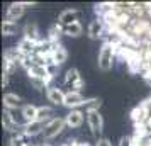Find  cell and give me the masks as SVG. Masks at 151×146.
Instances as JSON below:
<instances>
[{
	"instance_id": "ba28073f",
	"label": "cell",
	"mask_w": 151,
	"mask_h": 146,
	"mask_svg": "<svg viewBox=\"0 0 151 146\" xmlns=\"http://www.w3.org/2000/svg\"><path fill=\"white\" fill-rule=\"evenodd\" d=\"M80 10H76V9H66V10H63L60 17H58V24L63 26V27H66V26H71V24H75V22H80Z\"/></svg>"
},
{
	"instance_id": "8fae6325",
	"label": "cell",
	"mask_w": 151,
	"mask_h": 146,
	"mask_svg": "<svg viewBox=\"0 0 151 146\" xmlns=\"http://www.w3.org/2000/svg\"><path fill=\"white\" fill-rule=\"evenodd\" d=\"M65 97H66V92H63L56 85H51L48 90H46V99L53 105H63L65 104Z\"/></svg>"
},
{
	"instance_id": "5b68a950",
	"label": "cell",
	"mask_w": 151,
	"mask_h": 146,
	"mask_svg": "<svg viewBox=\"0 0 151 146\" xmlns=\"http://www.w3.org/2000/svg\"><path fill=\"white\" fill-rule=\"evenodd\" d=\"M83 80L82 75L76 68H70L66 73H65V87H68L70 92H80L83 88Z\"/></svg>"
},
{
	"instance_id": "cb8c5ba5",
	"label": "cell",
	"mask_w": 151,
	"mask_h": 146,
	"mask_svg": "<svg viewBox=\"0 0 151 146\" xmlns=\"http://www.w3.org/2000/svg\"><path fill=\"white\" fill-rule=\"evenodd\" d=\"M15 68H17V63L5 61V60H4V77H10V75L14 73Z\"/></svg>"
},
{
	"instance_id": "9a60e30c",
	"label": "cell",
	"mask_w": 151,
	"mask_h": 146,
	"mask_svg": "<svg viewBox=\"0 0 151 146\" xmlns=\"http://www.w3.org/2000/svg\"><path fill=\"white\" fill-rule=\"evenodd\" d=\"M36 48H37V42H32L26 39V37H22L19 44H17V49H19V53L22 56H32L36 53Z\"/></svg>"
},
{
	"instance_id": "e0dca14e",
	"label": "cell",
	"mask_w": 151,
	"mask_h": 146,
	"mask_svg": "<svg viewBox=\"0 0 151 146\" xmlns=\"http://www.w3.org/2000/svg\"><path fill=\"white\" fill-rule=\"evenodd\" d=\"M53 61L58 65V66H61L63 63L68 60V51H66V48L63 46V44H55V49H53Z\"/></svg>"
},
{
	"instance_id": "9c48e42d",
	"label": "cell",
	"mask_w": 151,
	"mask_h": 146,
	"mask_svg": "<svg viewBox=\"0 0 151 146\" xmlns=\"http://www.w3.org/2000/svg\"><path fill=\"white\" fill-rule=\"evenodd\" d=\"M87 34H88L90 39H99V37H104L105 36V24H104L102 19H93L90 21L88 29H87Z\"/></svg>"
},
{
	"instance_id": "7a4b0ae2",
	"label": "cell",
	"mask_w": 151,
	"mask_h": 146,
	"mask_svg": "<svg viewBox=\"0 0 151 146\" xmlns=\"http://www.w3.org/2000/svg\"><path fill=\"white\" fill-rule=\"evenodd\" d=\"M66 127V121L65 117H55L51 119L49 122H46L44 126V131H42V138L49 141V139H55L58 134H61V131Z\"/></svg>"
},
{
	"instance_id": "d4e9b609",
	"label": "cell",
	"mask_w": 151,
	"mask_h": 146,
	"mask_svg": "<svg viewBox=\"0 0 151 146\" xmlns=\"http://www.w3.org/2000/svg\"><path fill=\"white\" fill-rule=\"evenodd\" d=\"M9 146H27V145L24 143V139L21 138V134H14L10 138V141H9Z\"/></svg>"
},
{
	"instance_id": "2e32d148",
	"label": "cell",
	"mask_w": 151,
	"mask_h": 146,
	"mask_svg": "<svg viewBox=\"0 0 151 146\" xmlns=\"http://www.w3.org/2000/svg\"><path fill=\"white\" fill-rule=\"evenodd\" d=\"M24 37L29 39L32 42H39L41 37H39V29H37V24L36 22H27L24 26Z\"/></svg>"
},
{
	"instance_id": "4fadbf2b",
	"label": "cell",
	"mask_w": 151,
	"mask_h": 146,
	"mask_svg": "<svg viewBox=\"0 0 151 146\" xmlns=\"http://www.w3.org/2000/svg\"><path fill=\"white\" fill-rule=\"evenodd\" d=\"M19 107H24L22 105V99L14 93V92H7L4 93V109H9V111H14V109H19Z\"/></svg>"
},
{
	"instance_id": "52a82bcc",
	"label": "cell",
	"mask_w": 151,
	"mask_h": 146,
	"mask_svg": "<svg viewBox=\"0 0 151 146\" xmlns=\"http://www.w3.org/2000/svg\"><path fill=\"white\" fill-rule=\"evenodd\" d=\"M87 114H83L82 109H73L70 111L66 116H65V121H66V127H71V129H78L80 126L83 124V119H85Z\"/></svg>"
},
{
	"instance_id": "603a6c76",
	"label": "cell",
	"mask_w": 151,
	"mask_h": 146,
	"mask_svg": "<svg viewBox=\"0 0 151 146\" xmlns=\"http://www.w3.org/2000/svg\"><path fill=\"white\" fill-rule=\"evenodd\" d=\"M100 105H102V100L100 99H87V102H85V105H83V109H85V112H90V111H99L100 109Z\"/></svg>"
},
{
	"instance_id": "3957f363",
	"label": "cell",
	"mask_w": 151,
	"mask_h": 146,
	"mask_svg": "<svg viewBox=\"0 0 151 146\" xmlns=\"http://www.w3.org/2000/svg\"><path fill=\"white\" fill-rule=\"evenodd\" d=\"M2 126H4L5 131L12 132V136L24 132V124H19L17 119L12 116V111H9V109H4V114H2Z\"/></svg>"
},
{
	"instance_id": "4316f807",
	"label": "cell",
	"mask_w": 151,
	"mask_h": 146,
	"mask_svg": "<svg viewBox=\"0 0 151 146\" xmlns=\"http://www.w3.org/2000/svg\"><path fill=\"white\" fill-rule=\"evenodd\" d=\"M148 100H150V102H151V93H150V97H148Z\"/></svg>"
},
{
	"instance_id": "d6986e66",
	"label": "cell",
	"mask_w": 151,
	"mask_h": 146,
	"mask_svg": "<svg viewBox=\"0 0 151 146\" xmlns=\"http://www.w3.org/2000/svg\"><path fill=\"white\" fill-rule=\"evenodd\" d=\"M55 109L49 107V105H41L37 109V119L36 121H41V122H49L51 119H55Z\"/></svg>"
},
{
	"instance_id": "484cf974",
	"label": "cell",
	"mask_w": 151,
	"mask_h": 146,
	"mask_svg": "<svg viewBox=\"0 0 151 146\" xmlns=\"http://www.w3.org/2000/svg\"><path fill=\"white\" fill-rule=\"evenodd\" d=\"M95 146H112V143H110L107 138H100V139H97V145Z\"/></svg>"
},
{
	"instance_id": "44dd1931",
	"label": "cell",
	"mask_w": 151,
	"mask_h": 146,
	"mask_svg": "<svg viewBox=\"0 0 151 146\" xmlns=\"http://www.w3.org/2000/svg\"><path fill=\"white\" fill-rule=\"evenodd\" d=\"M63 32L70 37H78V36L83 34V26L82 22H75V24H71V26H66V27H63Z\"/></svg>"
},
{
	"instance_id": "ffe728a7",
	"label": "cell",
	"mask_w": 151,
	"mask_h": 146,
	"mask_svg": "<svg viewBox=\"0 0 151 146\" xmlns=\"http://www.w3.org/2000/svg\"><path fill=\"white\" fill-rule=\"evenodd\" d=\"M61 34H65V32H63V26H60V24L56 22V24H53V26L49 27V31H48V39H49L51 42L58 44V42H60V37H61Z\"/></svg>"
},
{
	"instance_id": "7402d4cb",
	"label": "cell",
	"mask_w": 151,
	"mask_h": 146,
	"mask_svg": "<svg viewBox=\"0 0 151 146\" xmlns=\"http://www.w3.org/2000/svg\"><path fill=\"white\" fill-rule=\"evenodd\" d=\"M17 31H19L17 22H12V21H4L2 22V34L4 36H15Z\"/></svg>"
},
{
	"instance_id": "7c38bea8",
	"label": "cell",
	"mask_w": 151,
	"mask_h": 146,
	"mask_svg": "<svg viewBox=\"0 0 151 146\" xmlns=\"http://www.w3.org/2000/svg\"><path fill=\"white\" fill-rule=\"evenodd\" d=\"M24 10H26V7L22 5V2L10 4V5L7 7V12H5V21L15 22L17 19H21L22 15H24Z\"/></svg>"
},
{
	"instance_id": "6da1fadb",
	"label": "cell",
	"mask_w": 151,
	"mask_h": 146,
	"mask_svg": "<svg viewBox=\"0 0 151 146\" xmlns=\"http://www.w3.org/2000/svg\"><path fill=\"white\" fill-rule=\"evenodd\" d=\"M114 58H116V46H112L110 42H104L102 48L99 49V56H97L99 70L109 71L114 65Z\"/></svg>"
},
{
	"instance_id": "277c9868",
	"label": "cell",
	"mask_w": 151,
	"mask_h": 146,
	"mask_svg": "<svg viewBox=\"0 0 151 146\" xmlns=\"http://www.w3.org/2000/svg\"><path fill=\"white\" fill-rule=\"evenodd\" d=\"M87 114V124H88L90 131L93 132V136L100 139L102 136V131H104V117L102 114L99 111H90V112H85Z\"/></svg>"
},
{
	"instance_id": "ac0fdd59",
	"label": "cell",
	"mask_w": 151,
	"mask_h": 146,
	"mask_svg": "<svg viewBox=\"0 0 151 146\" xmlns=\"http://www.w3.org/2000/svg\"><path fill=\"white\" fill-rule=\"evenodd\" d=\"M37 109H39V107H36V105H32V104H26L21 109L22 119H24L26 122H32V121H36V119H37Z\"/></svg>"
},
{
	"instance_id": "5bb4252c",
	"label": "cell",
	"mask_w": 151,
	"mask_h": 146,
	"mask_svg": "<svg viewBox=\"0 0 151 146\" xmlns=\"http://www.w3.org/2000/svg\"><path fill=\"white\" fill-rule=\"evenodd\" d=\"M44 126H46V122H41V121H32V122H24V132L27 134L29 138H32V136H37V134H42V131H44Z\"/></svg>"
},
{
	"instance_id": "30bf717a",
	"label": "cell",
	"mask_w": 151,
	"mask_h": 146,
	"mask_svg": "<svg viewBox=\"0 0 151 146\" xmlns=\"http://www.w3.org/2000/svg\"><path fill=\"white\" fill-rule=\"evenodd\" d=\"M27 78H42V80H46V83L51 87V82H53L55 77L48 71L46 66H36V65H32V66L27 70Z\"/></svg>"
},
{
	"instance_id": "8992f818",
	"label": "cell",
	"mask_w": 151,
	"mask_h": 146,
	"mask_svg": "<svg viewBox=\"0 0 151 146\" xmlns=\"http://www.w3.org/2000/svg\"><path fill=\"white\" fill-rule=\"evenodd\" d=\"M87 102V99L82 95V92H66V97H65V107H68V109H82L83 105Z\"/></svg>"
}]
</instances>
